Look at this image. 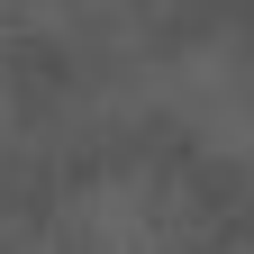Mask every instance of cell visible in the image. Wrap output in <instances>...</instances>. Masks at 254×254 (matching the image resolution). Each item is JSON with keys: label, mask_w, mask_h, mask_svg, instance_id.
Wrapping results in <instances>:
<instances>
[{"label": "cell", "mask_w": 254, "mask_h": 254, "mask_svg": "<svg viewBox=\"0 0 254 254\" xmlns=\"http://www.w3.org/2000/svg\"><path fill=\"white\" fill-rule=\"evenodd\" d=\"M200 227L209 218L190 200V182L145 173V164L91 173L73 200H64V254H190Z\"/></svg>", "instance_id": "1"}, {"label": "cell", "mask_w": 254, "mask_h": 254, "mask_svg": "<svg viewBox=\"0 0 254 254\" xmlns=\"http://www.w3.org/2000/svg\"><path fill=\"white\" fill-rule=\"evenodd\" d=\"M18 9L37 18V27H82L91 9H109V0H18Z\"/></svg>", "instance_id": "2"}, {"label": "cell", "mask_w": 254, "mask_h": 254, "mask_svg": "<svg viewBox=\"0 0 254 254\" xmlns=\"http://www.w3.org/2000/svg\"><path fill=\"white\" fill-rule=\"evenodd\" d=\"M0 127H9V64H0Z\"/></svg>", "instance_id": "3"}]
</instances>
